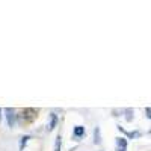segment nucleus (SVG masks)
<instances>
[{"label": "nucleus", "mask_w": 151, "mask_h": 151, "mask_svg": "<svg viewBox=\"0 0 151 151\" xmlns=\"http://www.w3.org/2000/svg\"><path fill=\"white\" fill-rule=\"evenodd\" d=\"M38 116V110L36 109H32V107H26L20 112V115H17L18 118V124L21 125H27L30 122H33Z\"/></svg>", "instance_id": "obj_1"}, {"label": "nucleus", "mask_w": 151, "mask_h": 151, "mask_svg": "<svg viewBox=\"0 0 151 151\" xmlns=\"http://www.w3.org/2000/svg\"><path fill=\"white\" fill-rule=\"evenodd\" d=\"M5 113H6L8 125H9V127H15L17 122H18V118H17V115H15V110L11 109V107H6V109H5Z\"/></svg>", "instance_id": "obj_2"}, {"label": "nucleus", "mask_w": 151, "mask_h": 151, "mask_svg": "<svg viewBox=\"0 0 151 151\" xmlns=\"http://www.w3.org/2000/svg\"><path fill=\"white\" fill-rule=\"evenodd\" d=\"M48 118L50 119H48V124H47V132H52V130H55L56 124H58V115L56 113H50Z\"/></svg>", "instance_id": "obj_3"}, {"label": "nucleus", "mask_w": 151, "mask_h": 151, "mask_svg": "<svg viewBox=\"0 0 151 151\" xmlns=\"http://www.w3.org/2000/svg\"><path fill=\"white\" fill-rule=\"evenodd\" d=\"M116 151H127V139L125 137H116Z\"/></svg>", "instance_id": "obj_4"}, {"label": "nucleus", "mask_w": 151, "mask_h": 151, "mask_svg": "<svg viewBox=\"0 0 151 151\" xmlns=\"http://www.w3.org/2000/svg\"><path fill=\"white\" fill-rule=\"evenodd\" d=\"M118 130H119V132H122L127 137H130V139H137V137L141 136V132H137V130H136V132H127V130H124V129L121 127V125L118 127Z\"/></svg>", "instance_id": "obj_5"}, {"label": "nucleus", "mask_w": 151, "mask_h": 151, "mask_svg": "<svg viewBox=\"0 0 151 151\" xmlns=\"http://www.w3.org/2000/svg\"><path fill=\"white\" fill-rule=\"evenodd\" d=\"M73 134H74L76 139H80V137L85 134V127L83 125H76L74 130H73Z\"/></svg>", "instance_id": "obj_6"}, {"label": "nucleus", "mask_w": 151, "mask_h": 151, "mask_svg": "<svg viewBox=\"0 0 151 151\" xmlns=\"http://www.w3.org/2000/svg\"><path fill=\"white\" fill-rule=\"evenodd\" d=\"M29 139H30V136H29V134L23 136L21 139H20V151H24V147H26V144L29 142Z\"/></svg>", "instance_id": "obj_7"}, {"label": "nucleus", "mask_w": 151, "mask_h": 151, "mask_svg": "<svg viewBox=\"0 0 151 151\" xmlns=\"http://www.w3.org/2000/svg\"><path fill=\"white\" fill-rule=\"evenodd\" d=\"M94 142H95L97 145L101 144V139H100V127H95V129H94Z\"/></svg>", "instance_id": "obj_8"}, {"label": "nucleus", "mask_w": 151, "mask_h": 151, "mask_svg": "<svg viewBox=\"0 0 151 151\" xmlns=\"http://www.w3.org/2000/svg\"><path fill=\"white\" fill-rule=\"evenodd\" d=\"M60 147H62V136L58 134L56 136V142H55V151H60Z\"/></svg>", "instance_id": "obj_9"}, {"label": "nucleus", "mask_w": 151, "mask_h": 151, "mask_svg": "<svg viewBox=\"0 0 151 151\" xmlns=\"http://www.w3.org/2000/svg\"><path fill=\"white\" fill-rule=\"evenodd\" d=\"M125 113H127L125 119H127V121H132V119H133V110H132V109H127V110H125Z\"/></svg>", "instance_id": "obj_10"}, {"label": "nucleus", "mask_w": 151, "mask_h": 151, "mask_svg": "<svg viewBox=\"0 0 151 151\" xmlns=\"http://www.w3.org/2000/svg\"><path fill=\"white\" fill-rule=\"evenodd\" d=\"M145 116L151 121V107H147V109H145Z\"/></svg>", "instance_id": "obj_11"}, {"label": "nucleus", "mask_w": 151, "mask_h": 151, "mask_svg": "<svg viewBox=\"0 0 151 151\" xmlns=\"http://www.w3.org/2000/svg\"><path fill=\"white\" fill-rule=\"evenodd\" d=\"M0 116H2V109H0Z\"/></svg>", "instance_id": "obj_12"}]
</instances>
